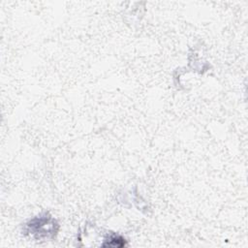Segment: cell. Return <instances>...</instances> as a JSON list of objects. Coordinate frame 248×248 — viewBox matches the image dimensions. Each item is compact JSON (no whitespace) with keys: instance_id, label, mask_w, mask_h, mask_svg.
I'll list each match as a JSON object with an SVG mask.
<instances>
[{"instance_id":"6da1fadb","label":"cell","mask_w":248,"mask_h":248,"mask_svg":"<svg viewBox=\"0 0 248 248\" xmlns=\"http://www.w3.org/2000/svg\"><path fill=\"white\" fill-rule=\"evenodd\" d=\"M55 222L51 218H46V217H40L37 219H34L30 224L28 225L29 231L33 234H37L38 237L42 236H48L49 234H53L56 232Z\"/></svg>"}]
</instances>
